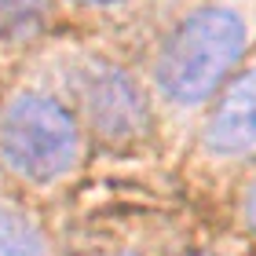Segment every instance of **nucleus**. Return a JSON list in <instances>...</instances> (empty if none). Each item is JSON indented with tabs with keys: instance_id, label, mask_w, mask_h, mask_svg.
Wrapping results in <instances>:
<instances>
[{
	"instance_id": "obj_7",
	"label": "nucleus",
	"mask_w": 256,
	"mask_h": 256,
	"mask_svg": "<svg viewBox=\"0 0 256 256\" xmlns=\"http://www.w3.org/2000/svg\"><path fill=\"white\" fill-rule=\"evenodd\" d=\"M246 220H249V227L256 230V180H252V187L246 194Z\"/></svg>"
},
{
	"instance_id": "obj_4",
	"label": "nucleus",
	"mask_w": 256,
	"mask_h": 256,
	"mask_svg": "<svg viewBox=\"0 0 256 256\" xmlns=\"http://www.w3.org/2000/svg\"><path fill=\"white\" fill-rule=\"evenodd\" d=\"M205 146L224 158L256 154V70L242 74L220 96L205 124Z\"/></svg>"
},
{
	"instance_id": "obj_6",
	"label": "nucleus",
	"mask_w": 256,
	"mask_h": 256,
	"mask_svg": "<svg viewBox=\"0 0 256 256\" xmlns=\"http://www.w3.org/2000/svg\"><path fill=\"white\" fill-rule=\"evenodd\" d=\"M0 256H48L40 234L11 208H0Z\"/></svg>"
},
{
	"instance_id": "obj_2",
	"label": "nucleus",
	"mask_w": 256,
	"mask_h": 256,
	"mask_svg": "<svg viewBox=\"0 0 256 256\" xmlns=\"http://www.w3.org/2000/svg\"><path fill=\"white\" fill-rule=\"evenodd\" d=\"M80 132L77 121L52 96H15L0 118V158L30 183H52L77 165Z\"/></svg>"
},
{
	"instance_id": "obj_3",
	"label": "nucleus",
	"mask_w": 256,
	"mask_h": 256,
	"mask_svg": "<svg viewBox=\"0 0 256 256\" xmlns=\"http://www.w3.org/2000/svg\"><path fill=\"white\" fill-rule=\"evenodd\" d=\"M84 110L96 136L106 143H128L150 128V106L143 88L118 66L92 70L84 84Z\"/></svg>"
},
{
	"instance_id": "obj_1",
	"label": "nucleus",
	"mask_w": 256,
	"mask_h": 256,
	"mask_svg": "<svg viewBox=\"0 0 256 256\" xmlns=\"http://www.w3.org/2000/svg\"><path fill=\"white\" fill-rule=\"evenodd\" d=\"M246 22L227 8H202L187 15L158 55V88L176 106H198L230 77L246 55Z\"/></svg>"
},
{
	"instance_id": "obj_8",
	"label": "nucleus",
	"mask_w": 256,
	"mask_h": 256,
	"mask_svg": "<svg viewBox=\"0 0 256 256\" xmlns=\"http://www.w3.org/2000/svg\"><path fill=\"white\" fill-rule=\"evenodd\" d=\"M74 4H84V8H102V4H121V0H74Z\"/></svg>"
},
{
	"instance_id": "obj_5",
	"label": "nucleus",
	"mask_w": 256,
	"mask_h": 256,
	"mask_svg": "<svg viewBox=\"0 0 256 256\" xmlns=\"http://www.w3.org/2000/svg\"><path fill=\"white\" fill-rule=\"evenodd\" d=\"M48 18V0H0V37L30 40Z\"/></svg>"
},
{
	"instance_id": "obj_9",
	"label": "nucleus",
	"mask_w": 256,
	"mask_h": 256,
	"mask_svg": "<svg viewBox=\"0 0 256 256\" xmlns=\"http://www.w3.org/2000/svg\"><path fill=\"white\" fill-rule=\"evenodd\" d=\"M121 256H139V252H121Z\"/></svg>"
}]
</instances>
